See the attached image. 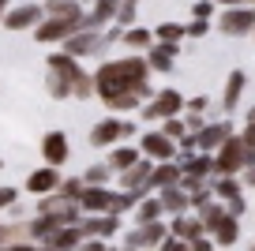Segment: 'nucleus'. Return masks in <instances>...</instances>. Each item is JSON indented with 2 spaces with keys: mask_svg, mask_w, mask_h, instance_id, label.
I'll return each mask as SVG.
<instances>
[{
  "mask_svg": "<svg viewBox=\"0 0 255 251\" xmlns=\"http://www.w3.org/2000/svg\"><path fill=\"white\" fill-rule=\"evenodd\" d=\"M19 203V188H0V210H8V206H15Z\"/></svg>",
  "mask_w": 255,
  "mask_h": 251,
  "instance_id": "79ce46f5",
  "label": "nucleus"
},
{
  "mask_svg": "<svg viewBox=\"0 0 255 251\" xmlns=\"http://www.w3.org/2000/svg\"><path fill=\"white\" fill-rule=\"evenodd\" d=\"M154 221H169V218H165V206H161V199H158V195H146L143 203H139V210H135V229L154 225Z\"/></svg>",
  "mask_w": 255,
  "mask_h": 251,
  "instance_id": "bb28decb",
  "label": "nucleus"
},
{
  "mask_svg": "<svg viewBox=\"0 0 255 251\" xmlns=\"http://www.w3.org/2000/svg\"><path fill=\"white\" fill-rule=\"evenodd\" d=\"M184 38H188V26H184V23L165 19V23L154 26V41H158V45H180Z\"/></svg>",
  "mask_w": 255,
  "mask_h": 251,
  "instance_id": "cd10ccee",
  "label": "nucleus"
},
{
  "mask_svg": "<svg viewBox=\"0 0 255 251\" xmlns=\"http://www.w3.org/2000/svg\"><path fill=\"white\" fill-rule=\"evenodd\" d=\"M139 161H143V154H139L135 142H120V146H113L109 157H105V165L113 169V176H124L128 169H135Z\"/></svg>",
  "mask_w": 255,
  "mask_h": 251,
  "instance_id": "f3484780",
  "label": "nucleus"
},
{
  "mask_svg": "<svg viewBox=\"0 0 255 251\" xmlns=\"http://www.w3.org/2000/svg\"><path fill=\"white\" fill-rule=\"evenodd\" d=\"M169 236H173V233H169V221H154V225H143V229H139V248H143V251H158L161 244L169 240Z\"/></svg>",
  "mask_w": 255,
  "mask_h": 251,
  "instance_id": "a878e982",
  "label": "nucleus"
},
{
  "mask_svg": "<svg viewBox=\"0 0 255 251\" xmlns=\"http://www.w3.org/2000/svg\"><path fill=\"white\" fill-rule=\"evenodd\" d=\"M113 26H120V30H135V26H139V4H128V0H124V4H120V8H117V23H113Z\"/></svg>",
  "mask_w": 255,
  "mask_h": 251,
  "instance_id": "72a5a7b5",
  "label": "nucleus"
},
{
  "mask_svg": "<svg viewBox=\"0 0 255 251\" xmlns=\"http://www.w3.org/2000/svg\"><path fill=\"white\" fill-rule=\"evenodd\" d=\"M161 206H165V218H184V214H191V195L184 188H169L161 191Z\"/></svg>",
  "mask_w": 255,
  "mask_h": 251,
  "instance_id": "5701e85b",
  "label": "nucleus"
},
{
  "mask_svg": "<svg viewBox=\"0 0 255 251\" xmlns=\"http://www.w3.org/2000/svg\"><path fill=\"white\" fill-rule=\"evenodd\" d=\"M0 169H4V161H0Z\"/></svg>",
  "mask_w": 255,
  "mask_h": 251,
  "instance_id": "864d4df0",
  "label": "nucleus"
},
{
  "mask_svg": "<svg viewBox=\"0 0 255 251\" xmlns=\"http://www.w3.org/2000/svg\"><path fill=\"white\" fill-rule=\"evenodd\" d=\"M60 184H64V173L60 169H34L30 176H26V191L30 195H38V199H49V195H56L60 191Z\"/></svg>",
  "mask_w": 255,
  "mask_h": 251,
  "instance_id": "ddd939ff",
  "label": "nucleus"
},
{
  "mask_svg": "<svg viewBox=\"0 0 255 251\" xmlns=\"http://www.w3.org/2000/svg\"><path fill=\"white\" fill-rule=\"evenodd\" d=\"M180 180H184V169H180L176 161L154 165V180H150V191H154V195H161V191H169V188H180Z\"/></svg>",
  "mask_w": 255,
  "mask_h": 251,
  "instance_id": "aec40b11",
  "label": "nucleus"
},
{
  "mask_svg": "<svg viewBox=\"0 0 255 251\" xmlns=\"http://www.w3.org/2000/svg\"><path fill=\"white\" fill-rule=\"evenodd\" d=\"M113 199H117V191L113 188H87L79 199V210L83 218H102V214L113 210Z\"/></svg>",
  "mask_w": 255,
  "mask_h": 251,
  "instance_id": "4468645a",
  "label": "nucleus"
},
{
  "mask_svg": "<svg viewBox=\"0 0 255 251\" xmlns=\"http://www.w3.org/2000/svg\"><path fill=\"white\" fill-rule=\"evenodd\" d=\"M139 154L146 157V161H154V165H165V161H176V142H169L165 135L158 131V127H146L143 135H139Z\"/></svg>",
  "mask_w": 255,
  "mask_h": 251,
  "instance_id": "20e7f679",
  "label": "nucleus"
},
{
  "mask_svg": "<svg viewBox=\"0 0 255 251\" xmlns=\"http://www.w3.org/2000/svg\"><path fill=\"white\" fill-rule=\"evenodd\" d=\"M210 191H214L218 203H237V199H244V184H240V176H214L210 180Z\"/></svg>",
  "mask_w": 255,
  "mask_h": 251,
  "instance_id": "412c9836",
  "label": "nucleus"
},
{
  "mask_svg": "<svg viewBox=\"0 0 255 251\" xmlns=\"http://www.w3.org/2000/svg\"><path fill=\"white\" fill-rule=\"evenodd\" d=\"M105 34H90V30H79L68 45H64V53L68 56H75V60H83V56H98V53H105Z\"/></svg>",
  "mask_w": 255,
  "mask_h": 251,
  "instance_id": "dca6fc26",
  "label": "nucleus"
},
{
  "mask_svg": "<svg viewBox=\"0 0 255 251\" xmlns=\"http://www.w3.org/2000/svg\"><path fill=\"white\" fill-rule=\"evenodd\" d=\"M105 251H120V244H109V248H105Z\"/></svg>",
  "mask_w": 255,
  "mask_h": 251,
  "instance_id": "3c124183",
  "label": "nucleus"
},
{
  "mask_svg": "<svg viewBox=\"0 0 255 251\" xmlns=\"http://www.w3.org/2000/svg\"><path fill=\"white\" fill-rule=\"evenodd\" d=\"M214 161H218V176H240L248 169V146H244V139H240V131L214 154Z\"/></svg>",
  "mask_w": 255,
  "mask_h": 251,
  "instance_id": "39448f33",
  "label": "nucleus"
},
{
  "mask_svg": "<svg viewBox=\"0 0 255 251\" xmlns=\"http://www.w3.org/2000/svg\"><path fill=\"white\" fill-rule=\"evenodd\" d=\"M146 195H139V191H117V199H113V218H124V214H135L139 203H143Z\"/></svg>",
  "mask_w": 255,
  "mask_h": 251,
  "instance_id": "7c9ffc66",
  "label": "nucleus"
},
{
  "mask_svg": "<svg viewBox=\"0 0 255 251\" xmlns=\"http://www.w3.org/2000/svg\"><path fill=\"white\" fill-rule=\"evenodd\" d=\"M105 248H109L105 240H87V244H83V251H105Z\"/></svg>",
  "mask_w": 255,
  "mask_h": 251,
  "instance_id": "de8ad7c7",
  "label": "nucleus"
},
{
  "mask_svg": "<svg viewBox=\"0 0 255 251\" xmlns=\"http://www.w3.org/2000/svg\"><path fill=\"white\" fill-rule=\"evenodd\" d=\"M252 38H255V34H252Z\"/></svg>",
  "mask_w": 255,
  "mask_h": 251,
  "instance_id": "5fc2aeb1",
  "label": "nucleus"
},
{
  "mask_svg": "<svg viewBox=\"0 0 255 251\" xmlns=\"http://www.w3.org/2000/svg\"><path fill=\"white\" fill-rule=\"evenodd\" d=\"M176 53H180V45H154L150 53H146L150 75H173L176 71Z\"/></svg>",
  "mask_w": 255,
  "mask_h": 251,
  "instance_id": "6ab92c4d",
  "label": "nucleus"
},
{
  "mask_svg": "<svg viewBox=\"0 0 255 251\" xmlns=\"http://www.w3.org/2000/svg\"><path fill=\"white\" fill-rule=\"evenodd\" d=\"M79 229H83V236H87V240H105V244H113L124 225H120V218H113V214H102V218H83Z\"/></svg>",
  "mask_w": 255,
  "mask_h": 251,
  "instance_id": "9b49d317",
  "label": "nucleus"
},
{
  "mask_svg": "<svg viewBox=\"0 0 255 251\" xmlns=\"http://www.w3.org/2000/svg\"><path fill=\"white\" fill-rule=\"evenodd\" d=\"M94 87H98L102 102H109L117 94H139L143 102H154V94H158L150 87V64H146V56H135V53L102 60L94 71Z\"/></svg>",
  "mask_w": 255,
  "mask_h": 251,
  "instance_id": "f257e3e1",
  "label": "nucleus"
},
{
  "mask_svg": "<svg viewBox=\"0 0 255 251\" xmlns=\"http://www.w3.org/2000/svg\"><path fill=\"white\" fill-rule=\"evenodd\" d=\"M83 191H87V184H83V176H64V184H60V191H56V195H60V199H68V203H75V206H79Z\"/></svg>",
  "mask_w": 255,
  "mask_h": 251,
  "instance_id": "f704fd0d",
  "label": "nucleus"
},
{
  "mask_svg": "<svg viewBox=\"0 0 255 251\" xmlns=\"http://www.w3.org/2000/svg\"><path fill=\"white\" fill-rule=\"evenodd\" d=\"M244 127H255V105H252V109H244Z\"/></svg>",
  "mask_w": 255,
  "mask_h": 251,
  "instance_id": "09e8293b",
  "label": "nucleus"
},
{
  "mask_svg": "<svg viewBox=\"0 0 255 251\" xmlns=\"http://www.w3.org/2000/svg\"><path fill=\"white\" fill-rule=\"evenodd\" d=\"M120 45L131 49L135 56H146L154 45H158V41H154V30H150V26H135V30H128V34H124V41H120Z\"/></svg>",
  "mask_w": 255,
  "mask_h": 251,
  "instance_id": "393cba45",
  "label": "nucleus"
},
{
  "mask_svg": "<svg viewBox=\"0 0 255 251\" xmlns=\"http://www.w3.org/2000/svg\"><path fill=\"white\" fill-rule=\"evenodd\" d=\"M207 109H210V98H207V94L188 98V113H195V117H207Z\"/></svg>",
  "mask_w": 255,
  "mask_h": 251,
  "instance_id": "ea45409f",
  "label": "nucleus"
},
{
  "mask_svg": "<svg viewBox=\"0 0 255 251\" xmlns=\"http://www.w3.org/2000/svg\"><path fill=\"white\" fill-rule=\"evenodd\" d=\"M188 113V98L180 94L176 87H161L158 94H154V102H146L143 109H139V120L143 124H165V120H176Z\"/></svg>",
  "mask_w": 255,
  "mask_h": 251,
  "instance_id": "f03ea898",
  "label": "nucleus"
},
{
  "mask_svg": "<svg viewBox=\"0 0 255 251\" xmlns=\"http://www.w3.org/2000/svg\"><path fill=\"white\" fill-rule=\"evenodd\" d=\"M184 124H188V131H191V135H199L203 127L210 124V120H207V117H195V113H184Z\"/></svg>",
  "mask_w": 255,
  "mask_h": 251,
  "instance_id": "a19ab883",
  "label": "nucleus"
},
{
  "mask_svg": "<svg viewBox=\"0 0 255 251\" xmlns=\"http://www.w3.org/2000/svg\"><path fill=\"white\" fill-rule=\"evenodd\" d=\"M83 244H87L83 229H79V225H68V229H60V233H56L45 248H49V251H83Z\"/></svg>",
  "mask_w": 255,
  "mask_h": 251,
  "instance_id": "b1692460",
  "label": "nucleus"
},
{
  "mask_svg": "<svg viewBox=\"0 0 255 251\" xmlns=\"http://www.w3.org/2000/svg\"><path fill=\"white\" fill-rule=\"evenodd\" d=\"M218 30L229 38H248L255 34V4H240V8H225L218 15Z\"/></svg>",
  "mask_w": 255,
  "mask_h": 251,
  "instance_id": "7ed1b4c3",
  "label": "nucleus"
},
{
  "mask_svg": "<svg viewBox=\"0 0 255 251\" xmlns=\"http://www.w3.org/2000/svg\"><path fill=\"white\" fill-rule=\"evenodd\" d=\"M210 236H214V244H218V248H237L244 233H240V221H237V218H229L222 229H214Z\"/></svg>",
  "mask_w": 255,
  "mask_h": 251,
  "instance_id": "2f4dec72",
  "label": "nucleus"
},
{
  "mask_svg": "<svg viewBox=\"0 0 255 251\" xmlns=\"http://www.w3.org/2000/svg\"><path fill=\"white\" fill-rule=\"evenodd\" d=\"M240 184H244V191L248 188L255 191V169H244V173H240Z\"/></svg>",
  "mask_w": 255,
  "mask_h": 251,
  "instance_id": "49530a36",
  "label": "nucleus"
},
{
  "mask_svg": "<svg viewBox=\"0 0 255 251\" xmlns=\"http://www.w3.org/2000/svg\"><path fill=\"white\" fill-rule=\"evenodd\" d=\"M41 23H45V4H15L4 15L8 30H38Z\"/></svg>",
  "mask_w": 255,
  "mask_h": 251,
  "instance_id": "0eeeda50",
  "label": "nucleus"
},
{
  "mask_svg": "<svg viewBox=\"0 0 255 251\" xmlns=\"http://www.w3.org/2000/svg\"><path fill=\"white\" fill-rule=\"evenodd\" d=\"M45 68H49V75H60V79H68V83H79V79L87 75V68H83L75 56H68L64 49H56V53L45 56Z\"/></svg>",
  "mask_w": 255,
  "mask_h": 251,
  "instance_id": "2eb2a0df",
  "label": "nucleus"
},
{
  "mask_svg": "<svg viewBox=\"0 0 255 251\" xmlns=\"http://www.w3.org/2000/svg\"><path fill=\"white\" fill-rule=\"evenodd\" d=\"M184 173H188V176H203V180H214V176H218L214 154H195L188 165H184Z\"/></svg>",
  "mask_w": 255,
  "mask_h": 251,
  "instance_id": "c85d7f7f",
  "label": "nucleus"
},
{
  "mask_svg": "<svg viewBox=\"0 0 255 251\" xmlns=\"http://www.w3.org/2000/svg\"><path fill=\"white\" fill-rule=\"evenodd\" d=\"M4 15H8V4H0V23H4Z\"/></svg>",
  "mask_w": 255,
  "mask_h": 251,
  "instance_id": "8fccbe9b",
  "label": "nucleus"
},
{
  "mask_svg": "<svg viewBox=\"0 0 255 251\" xmlns=\"http://www.w3.org/2000/svg\"><path fill=\"white\" fill-rule=\"evenodd\" d=\"M45 90H49V98H56V102L72 98V83H68V79H60V75H49V79H45Z\"/></svg>",
  "mask_w": 255,
  "mask_h": 251,
  "instance_id": "e433bc0d",
  "label": "nucleus"
},
{
  "mask_svg": "<svg viewBox=\"0 0 255 251\" xmlns=\"http://www.w3.org/2000/svg\"><path fill=\"white\" fill-rule=\"evenodd\" d=\"M158 131L165 135L169 142H176V146H180V142H184V139L191 135V131H188V124H184V117H176V120H165V124H161Z\"/></svg>",
  "mask_w": 255,
  "mask_h": 251,
  "instance_id": "c9c22d12",
  "label": "nucleus"
},
{
  "mask_svg": "<svg viewBox=\"0 0 255 251\" xmlns=\"http://www.w3.org/2000/svg\"><path fill=\"white\" fill-rule=\"evenodd\" d=\"M233 135H237V131H233V124H229L225 117H222V120H210V124L203 127L199 135H195V142H199V154H218V150H222L225 142L233 139Z\"/></svg>",
  "mask_w": 255,
  "mask_h": 251,
  "instance_id": "9d476101",
  "label": "nucleus"
},
{
  "mask_svg": "<svg viewBox=\"0 0 255 251\" xmlns=\"http://www.w3.org/2000/svg\"><path fill=\"white\" fill-rule=\"evenodd\" d=\"M199 218H203V225H207V233H214V229H222L225 221H229V210H225V203H218V199H214Z\"/></svg>",
  "mask_w": 255,
  "mask_h": 251,
  "instance_id": "473e14b6",
  "label": "nucleus"
},
{
  "mask_svg": "<svg viewBox=\"0 0 255 251\" xmlns=\"http://www.w3.org/2000/svg\"><path fill=\"white\" fill-rule=\"evenodd\" d=\"M191 251H218V244H214V236H199L191 244Z\"/></svg>",
  "mask_w": 255,
  "mask_h": 251,
  "instance_id": "a18cd8bd",
  "label": "nucleus"
},
{
  "mask_svg": "<svg viewBox=\"0 0 255 251\" xmlns=\"http://www.w3.org/2000/svg\"><path fill=\"white\" fill-rule=\"evenodd\" d=\"M244 251H255V240H252V244H248V248H244Z\"/></svg>",
  "mask_w": 255,
  "mask_h": 251,
  "instance_id": "603ef678",
  "label": "nucleus"
},
{
  "mask_svg": "<svg viewBox=\"0 0 255 251\" xmlns=\"http://www.w3.org/2000/svg\"><path fill=\"white\" fill-rule=\"evenodd\" d=\"M124 142V120L120 117H102L94 127H90V146L98 150H113Z\"/></svg>",
  "mask_w": 255,
  "mask_h": 251,
  "instance_id": "1a4fd4ad",
  "label": "nucleus"
},
{
  "mask_svg": "<svg viewBox=\"0 0 255 251\" xmlns=\"http://www.w3.org/2000/svg\"><path fill=\"white\" fill-rule=\"evenodd\" d=\"M68 157H72V142H68V135H64L60 127L41 135V161H45L49 169H64Z\"/></svg>",
  "mask_w": 255,
  "mask_h": 251,
  "instance_id": "423d86ee",
  "label": "nucleus"
},
{
  "mask_svg": "<svg viewBox=\"0 0 255 251\" xmlns=\"http://www.w3.org/2000/svg\"><path fill=\"white\" fill-rule=\"evenodd\" d=\"M45 15L60 19V23H83V19H87V8L75 4V0H53V4H45Z\"/></svg>",
  "mask_w": 255,
  "mask_h": 251,
  "instance_id": "4be33fe9",
  "label": "nucleus"
},
{
  "mask_svg": "<svg viewBox=\"0 0 255 251\" xmlns=\"http://www.w3.org/2000/svg\"><path fill=\"white\" fill-rule=\"evenodd\" d=\"M158 251H191V244H184V240H176V236H169V240L161 244Z\"/></svg>",
  "mask_w": 255,
  "mask_h": 251,
  "instance_id": "c03bdc74",
  "label": "nucleus"
},
{
  "mask_svg": "<svg viewBox=\"0 0 255 251\" xmlns=\"http://www.w3.org/2000/svg\"><path fill=\"white\" fill-rule=\"evenodd\" d=\"M169 233H173L176 240H184V244H195L199 236H210L199 214H184V218H169Z\"/></svg>",
  "mask_w": 255,
  "mask_h": 251,
  "instance_id": "a211bd4d",
  "label": "nucleus"
},
{
  "mask_svg": "<svg viewBox=\"0 0 255 251\" xmlns=\"http://www.w3.org/2000/svg\"><path fill=\"white\" fill-rule=\"evenodd\" d=\"M180 188L188 191V195H203V191H210V180H203V176H188V173H184Z\"/></svg>",
  "mask_w": 255,
  "mask_h": 251,
  "instance_id": "4c0bfd02",
  "label": "nucleus"
},
{
  "mask_svg": "<svg viewBox=\"0 0 255 251\" xmlns=\"http://www.w3.org/2000/svg\"><path fill=\"white\" fill-rule=\"evenodd\" d=\"M191 15L199 19V23H210V19L218 15V8L210 4V0H199V4H191Z\"/></svg>",
  "mask_w": 255,
  "mask_h": 251,
  "instance_id": "58836bf2",
  "label": "nucleus"
},
{
  "mask_svg": "<svg viewBox=\"0 0 255 251\" xmlns=\"http://www.w3.org/2000/svg\"><path fill=\"white\" fill-rule=\"evenodd\" d=\"M75 34H79V23H60V19H49L45 15V23L34 30V41H38V45H60L64 49Z\"/></svg>",
  "mask_w": 255,
  "mask_h": 251,
  "instance_id": "6e6552de",
  "label": "nucleus"
},
{
  "mask_svg": "<svg viewBox=\"0 0 255 251\" xmlns=\"http://www.w3.org/2000/svg\"><path fill=\"white\" fill-rule=\"evenodd\" d=\"M244 87H248V71L244 68H233L229 75H225V90H222V117L225 120L237 113L240 98H244Z\"/></svg>",
  "mask_w": 255,
  "mask_h": 251,
  "instance_id": "f8f14e48",
  "label": "nucleus"
},
{
  "mask_svg": "<svg viewBox=\"0 0 255 251\" xmlns=\"http://www.w3.org/2000/svg\"><path fill=\"white\" fill-rule=\"evenodd\" d=\"M210 26H214V23H199V19H191V23H188V38H207Z\"/></svg>",
  "mask_w": 255,
  "mask_h": 251,
  "instance_id": "37998d69",
  "label": "nucleus"
},
{
  "mask_svg": "<svg viewBox=\"0 0 255 251\" xmlns=\"http://www.w3.org/2000/svg\"><path fill=\"white\" fill-rule=\"evenodd\" d=\"M83 176V184H87V188H109L113 180H117V176H113V169L105 161H98V165H87V173H79Z\"/></svg>",
  "mask_w": 255,
  "mask_h": 251,
  "instance_id": "c756f323",
  "label": "nucleus"
}]
</instances>
